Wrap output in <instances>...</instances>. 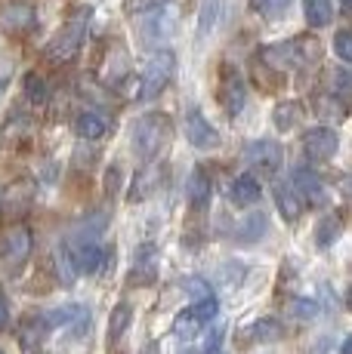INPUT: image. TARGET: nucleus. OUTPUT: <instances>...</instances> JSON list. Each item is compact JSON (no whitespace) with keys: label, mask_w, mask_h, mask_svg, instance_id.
<instances>
[{"label":"nucleus","mask_w":352,"mask_h":354,"mask_svg":"<svg viewBox=\"0 0 352 354\" xmlns=\"http://www.w3.org/2000/svg\"><path fill=\"white\" fill-rule=\"evenodd\" d=\"M294 308H297V317H315V311H318V305L315 302H294Z\"/></svg>","instance_id":"obj_37"},{"label":"nucleus","mask_w":352,"mask_h":354,"mask_svg":"<svg viewBox=\"0 0 352 354\" xmlns=\"http://www.w3.org/2000/svg\"><path fill=\"white\" fill-rule=\"evenodd\" d=\"M25 96H28V102H35V105H44L46 102V80L37 71L25 74Z\"/></svg>","instance_id":"obj_32"},{"label":"nucleus","mask_w":352,"mask_h":354,"mask_svg":"<svg viewBox=\"0 0 352 354\" xmlns=\"http://www.w3.org/2000/svg\"><path fill=\"white\" fill-rule=\"evenodd\" d=\"M245 102H247L245 77H241L238 68L226 62L220 68V105H222V111H226L229 118H235V114H241Z\"/></svg>","instance_id":"obj_9"},{"label":"nucleus","mask_w":352,"mask_h":354,"mask_svg":"<svg viewBox=\"0 0 352 354\" xmlns=\"http://www.w3.org/2000/svg\"><path fill=\"white\" fill-rule=\"evenodd\" d=\"M250 10L260 12L263 19H284L290 10V0H250Z\"/></svg>","instance_id":"obj_30"},{"label":"nucleus","mask_w":352,"mask_h":354,"mask_svg":"<svg viewBox=\"0 0 352 354\" xmlns=\"http://www.w3.org/2000/svg\"><path fill=\"white\" fill-rule=\"evenodd\" d=\"M71 256H74V265H78L80 274H96L105 262V250L99 247L96 237H84L80 243H69Z\"/></svg>","instance_id":"obj_16"},{"label":"nucleus","mask_w":352,"mask_h":354,"mask_svg":"<svg viewBox=\"0 0 352 354\" xmlns=\"http://www.w3.org/2000/svg\"><path fill=\"white\" fill-rule=\"evenodd\" d=\"M300 118H303L300 102H281V105H275V111H272V124L279 133H290V129L300 124Z\"/></svg>","instance_id":"obj_24"},{"label":"nucleus","mask_w":352,"mask_h":354,"mask_svg":"<svg viewBox=\"0 0 352 354\" xmlns=\"http://www.w3.org/2000/svg\"><path fill=\"white\" fill-rule=\"evenodd\" d=\"M186 139H188V145L201 148V151L220 148V133L211 127V120H207L198 108H192V111L186 114Z\"/></svg>","instance_id":"obj_13"},{"label":"nucleus","mask_w":352,"mask_h":354,"mask_svg":"<svg viewBox=\"0 0 352 354\" xmlns=\"http://www.w3.org/2000/svg\"><path fill=\"white\" fill-rule=\"evenodd\" d=\"M35 25H37V12L25 0H10V3L0 6V31L3 34L19 37V34H28Z\"/></svg>","instance_id":"obj_10"},{"label":"nucleus","mask_w":352,"mask_h":354,"mask_svg":"<svg viewBox=\"0 0 352 354\" xmlns=\"http://www.w3.org/2000/svg\"><path fill=\"white\" fill-rule=\"evenodd\" d=\"M337 148H340V139H337V133L331 127H313L303 136V154L313 163L331 160L337 154Z\"/></svg>","instance_id":"obj_11"},{"label":"nucleus","mask_w":352,"mask_h":354,"mask_svg":"<svg viewBox=\"0 0 352 354\" xmlns=\"http://www.w3.org/2000/svg\"><path fill=\"white\" fill-rule=\"evenodd\" d=\"M31 247H35L31 228L25 225V222H12V225L0 234V262H3L6 268H19V265L31 256Z\"/></svg>","instance_id":"obj_6"},{"label":"nucleus","mask_w":352,"mask_h":354,"mask_svg":"<svg viewBox=\"0 0 352 354\" xmlns=\"http://www.w3.org/2000/svg\"><path fill=\"white\" fill-rule=\"evenodd\" d=\"M250 336H254V342H279L284 336V326L275 317H263L250 326Z\"/></svg>","instance_id":"obj_28"},{"label":"nucleus","mask_w":352,"mask_h":354,"mask_svg":"<svg viewBox=\"0 0 352 354\" xmlns=\"http://www.w3.org/2000/svg\"><path fill=\"white\" fill-rule=\"evenodd\" d=\"M192 311H195V315H198L201 317V321H213V317H216V311H220V302H216V299L213 296H207V299H198V302H192Z\"/></svg>","instance_id":"obj_35"},{"label":"nucleus","mask_w":352,"mask_h":354,"mask_svg":"<svg viewBox=\"0 0 352 354\" xmlns=\"http://www.w3.org/2000/svg\"><path fill=\"white\" fill-rule=\"evenodd\" d=\"M0 86H3V80H0Z\"/></svg>","instance_id":"obj_43"},{"label":"nucleus","mask_w":352,"mask_h":354,"mask_svg":"<svg viewBox=\"0 0 352 354\" xmlns=\"http://www.w3.org/2000/svg\"><path fill=\"white\" fill-rule=\"evenodd\" d=\"M263 188H260V179H256L254 173H241L235 176L232 188H229V201L235 203V207H254L256 201H260Z\"/></svg>","instance_id":"obj_17"},{"label":"nucleus","mask_w":352,"mask_h":354,"mask_svg":"<svg viewBox=\"0 0 352 354\" xmlns=\"http://www.w3.org/2000/svg\"><path fill=\"white\" fill-rule=\"evenodd\" d=\"M90 16H93L90 6H78V10L71 12L69 22H65L62 28H59V34L50 40V46H46V59H50V62L62 65V62H71V59L78 56L80 46H84Z\"/></svg>","instance_id":"obj_2"},{"label":"nucleus","mask_w":352,"mask_h":354,"mask_svg":"<svg viewBox=\"0 0 352 354\" xmlns=\"http://www.w3.org/2000/svg\"><path fill=\"white\" fill-rule=\"evenodd\" d=\"M105 118L99 111H80L78 118H74V133L80 136V139H87V142H96V139H103L105 136Z\"/></svg>","instance_id":"obj_19"},{"label":"nucleus","mask_w":352,"mask_h":354,"mask_svg":"<svg viewBox=\"0 0 352 354\" xmlns=\"http://www.w3.org/2000/svg\"><path fill=\"white\" fill-rule=\"evenodd\" d=\"M10 324V302H6V296H3V290H0V330Z\"/></svg>","instance_id":"obj_38"},{"label":"nucleus","mask_w":352,"mask_h":354,"mask_svg":"<svg viewBox=\"0 0 352 354\" xmlns=\"http://www.w3.org/2000/svg\"><path fill=\"white\" fill-rule=\"evenodd\" d=\"M340 354H352V333L346 336V342H343V348H340Z\"/></svg>","instance_id":"obj_40"},{"label":"nucleus","mask_w":352,"mask_h":354,"mask_svg":"<svg viewBox=\"0 0 352 354\" xmlns=\"http://www.w3.org/2000/svg\"><path fill=\"white\" fill-rule=\"evenodd\" d=\"M334 53L343 59V62H352V28L337 31V37H334Z\"/></svg>","instance_id":"obj_34"},{"label":"nucleus","mask_w":352,"mask_h":354,"mask_svg":"<svg viewBox=\"0 0 352 354\" xmlns=\"http://www.w3.org/2000/svg\"><path fill=\"white\" fill-rule=\"evenodd\" d=\"M46 330H50L46 315H28L22 324H19V342H22V348H35L40 339H44Z\"/></svg>","instance_id":"obj_21"},{"label":"nucleus","mask_w":352,"mask_h":354,"mask_svg":"<svg viewBox=\"0 0 352 354\" xmlns=\"http://www.w3.org/2000/svg\"><path fill=\"white\" fill-rule=\"evenodd\" d=\"M303 16L309 28H324L334 19V0H303Z\"/></svg>","instance_id":"obj_22"},{"label":"nucleus","mask_w":352,"mask_h":354,"mask_svg":"<svg viewBox=\"0 0 352 354\" xmlns=\"http://www.w3.org/2000/svg\"><path fill=\"white\" fill-rule=\"evenodd\" d=\"M340 3H343V6H346V10H352V0H340Z\"/></svg>","instance_id":"obj_41"},{"label":"nucleus","mask_w":352,"mask_h":354,"mask_svg":"<svg viewBox=\"0 0 352 354\" xmlns=\"http://www.w3.org/2000/svg\"><path fill=\"white\" fill-rule=\"evenodd\" d=\"M337 96H352V74L349 71H334V90Z\"/></svg>","instance_id":"obj_36"},{"label":"nucleus","mask_w":352,"mask_h":354,"mask_svg":"<svg viewBox=\"0 0 352 354\" xmlns=\"http://www.w3.org/2000/svg\"><path fill=\"white\" fill-rule=\"evenodd\" d=\"M170 118L167 114H142V118L133 124V151L139 154L142 160L155 158V154L161 151V148L167 145V139H170Z\"/></svg>","instance_id":"obj_3"},{"label":"nucleus","mask_w":352,"mask_h":354,"mask_svg":"<svg viewBox=\"0 0 352 354\" xmlns=\"http://www.w3.org/2000/svg\"><path fill=\"white\" fill-rule=\"evenodd\" d=\"M201 326H204V321H201V317L195 315L192 308H188V311H182V315L173 321V336H179V339H195V336L201 333Z\"/></svg>","instance_id":"obj_29"},{"label":"nucleus","mask_w":352,"mask_h":354,"mask_svg":"<svg viewBox=\"0 0 352 354\" xmlns=\"http://www.w3.org/2000/svg\"><path fill=\"white\" fill-rule=\"evenodd\" d=\"M186 194H188V203H192L195 209H204L207 203H211V176L204 173V169H192V176H188L186 182Z\"/></svg>","instance_id":"obj_18"},{"label":"nucleus","mask_w":352,"mask_h":354,"mask_svg":"<svg viewBox=\"0 0 352 354\" xmlns=\"http://www.w3.org/2000/svg\"><path fill=\"white\" fill-rule=\"evenodd\" d=\"M37 201V185L31 179H16L10 182V185L3 188V194H0V209H3V216L10 222H19L25 219V216L31 213V207H35Z\"/></svg>","instance_id":"obj_7"},{"label":"nucleus","mask_w":352,"mask_h":354,"mask_svg":"<svg viewBox=\"0 0 352 354\" xmlns=\"http://www.w3.org/2000/svg\"><path fill=\"white\" fill-rule=\"evenodd\" d=\"M0 354H3V351H0Z\"/></svg>","instance_id":"obj_44"},{"label":"nucleus","mask_w":352,"mask_h":354,"mask_svg":"<svg viewBox=\"0 0 352 354\" xmlns=\"http://www.w3.org/2000/svg\"><path fill=\"white\" fill-rule=\"evenodd\" d=\"M294 192L300 194L303 203H309V207H324V201H328V192H324V182L318 179V176L313 173V169L300 167L294 169Z\"/></svg>","instance_id":"obj_15"},{"label":"nucleus","mask_w":352,"mask_h":354,"mask_svg":"<svg viewBox=\"0 0 352 354\" xmlns=\"http://www.w3.org/2000/svg\"><path fill=\"white\" fill-rule=\"evenodd\" d=\"M245 163L260 176H275L284 163V148L272 139H254L245 148Z\"/></svg>","instance_id":"obj_8"},{"label":"nucleus","mask_w":352,"mask_h":354,"mask_svg":"<svg viewBox=\"0 0 352 354\" xmlns=\"http://www.w3.org/2000/svg\"><path fill=\"white\" fill-rule=\"evenodd\" d=\"M313 108L318 118L324 120H343L346 118V105H343V99L337 96V93H318L313 99Z\"/></svg>","instance_id":"obj_23"},{"label":"nucleus","mask_w":352,"mask_h":354,"mask_svg":"<svg viewBox=\"0 0 352 354\" xmlns=\"http://www.w3.org/2000/svg\"><path fill=\"white\" fill-rule=\"evenodd\" d=\"M105 185H108V194H114V188H118V169H108Z\"/></svg>","instance_id":"obj_39"},{"label":"nucleus","mask_w":352,"mask_h":354,"mask_svg":"<svg viewBox=\"0 0 352 354\" xmlns=\"http://www.w3.org/2000/svg\"><path fill=\"white\" fill-rule=\"evenodd\" d=\"M346 305H349V308H352V287H349V296H346Z\"/></svg>","instance_id":"obj_42"},{"label":"nucleus","mask_w":352,"mask_h":354,"mask_svg":"<svg viewBox=\"0 0 352 354\" xmlns=\"http://www.w3.org/2000/svg\"><path fill=\"white\" fill-rule=\"evenodd\" d=\"M137 25H139V34L146 44L161 46L176 34L179 16H176L173 3H155V6H146V10L137 12Z\"/></svg>","instance_id":"obj_4"},{"label":"nucleus","mask_w":352,"mask_h":354,"mask_svg":"<svg viewBox=\"0 0 352 354\" xmlns=\"http://www.w3.org/2000/svg\"><path fill=\"white\" fill-rule=\"evenodd\" d=\"M130 321H133V311H130V305H127V302L114 305L112 317H108V342H112V345H118L121 339H124V333H127V326H130Z\"/></svg>","instance_id":"obj_25"},{"label":"nucleus","mask_w":352,"mask_h":354,"mask_svg":"<svg viewBox=\"0 0 352 354\" xmlns=\"http://www.w3.org/2000/svg\"><path fill=\"white\" fill-rule=\"evenodd\" d=\"M173 71H176V56H173L170 50H158V53H152V59H148L146 71L139 74V84H142L139 99L146 102V99L161 96V93H164V86L170 84Z\"/></svg>","instance_id":"obj_5"},{"label":"nucleus","mask_w":352,"mask_h":354,"mask_svg":"<svg viewBox=\"0 0 352 354\" xmlns=\"http://www.w3.org/2000/svg\"><path fill=\"white\" fill-rule=\"evenodd\" d=\"M161 182H164V163H158L155 158H148L142 167L137 169V176H133V185H130V201H146V197H152L155 192L161 188Z\"/></svg>","instance_id":"obj_12"},{"label":"nucleus","mask_w":352,"mask_h":354,"mask_svg":"<svg viewBox=\"0 0 352 354\" xmlns=\"http://www.w3.org/2000/svg\"><path fill=\"white\" fill-rule=\"evenodd\" d=\"M158 262L161 253L152 247V243H142L137 250V259H133V271H130V287H152L158 281Z\"/></svg>","instance_id":"obj_14"},{"label":"nucleus","mask_w":352,"mask_h":354,"mask_svg":"<svg viewBox=\"0 0 352 354\" xmlns=\"http://www.w3.org/2000/svg\"><path fill=\"white\" fill-rule=\"evenodd\" d=\"M260 59L266 62L269 68L275 71H290V68H309L322 59V44L318 37H294L288 44H275V46H266L260 53Z\"/></svg>","instance_id":"obj_1"},{"label":"nucleus","mask_w":352,"mask_h":354,"mask_svg":"<svg viewBox=\"0 0 352 354\" xmlns=\"http://www.w3.org/2000/svg\"><path fill=\"white\" fill-rule=\"evenodd\" d=\"M275 207L284 216V222H297L303 213V201L294 192V185H275Z\"/></svg>","instance_id":"obj_20"},{"label":"nucleus","mask_w":352,"mask_h":354,"mask_svg":"<svg viewBox=\"0 0 352 354\" xmlns=\"http://www.w3.org/2000/svg\"><path fill=\"white\" fill-rule=\"evenodd\" d=\"M340 234H343V219L340 216H324V219L318 222V228H315V243L318 247H331Z\"/></svg>","instance_id":"obj_27"},{"label":"nucleus","mask_w":352,"mask_h":354,"mask_svg":"<svg viewBox=\"0 0 352 354\" xmlns=\"http://www.w3.org/2000/svg\"><path fill=\"white\" fill-rule=\"evenodd\" d=\"M182 290H186V296L192 299V302L213 296V292H211V283H207L204 277H186V281H182Z\"/></svg>","instance_id":"obj_33"},{"label":"nucleus","mask_w":352,"mask_h":354,"mask_svg":"<svg viewBox=\"0 0 352 354\" xmlns=\"http://www.w3.org/2000/svg\"><path fill=\"white\" fill-rule=\"evenodd\" d=\"M220 10H222V0H204V3H201V12H198V37L201 40H204L207 34H213Z\"/></svg>","instance_id":"obj_26"},{"label":"nucleus","mask_w":352,"mask_h":354,"mask_svg":"<svg viewBox=\"0 0 352 354\" xmlns=\"http://www.w3.org/2000/svg\"><path fill=\"white\" fill-rule=\"evenodd\" d=\"M56 268H59V277H62V283H74V277L80 274L78 265H74V256H71L69 243H65V247H59V253H56Z\"/></svg>","instance_id":"obj_31"}]
</instances>
